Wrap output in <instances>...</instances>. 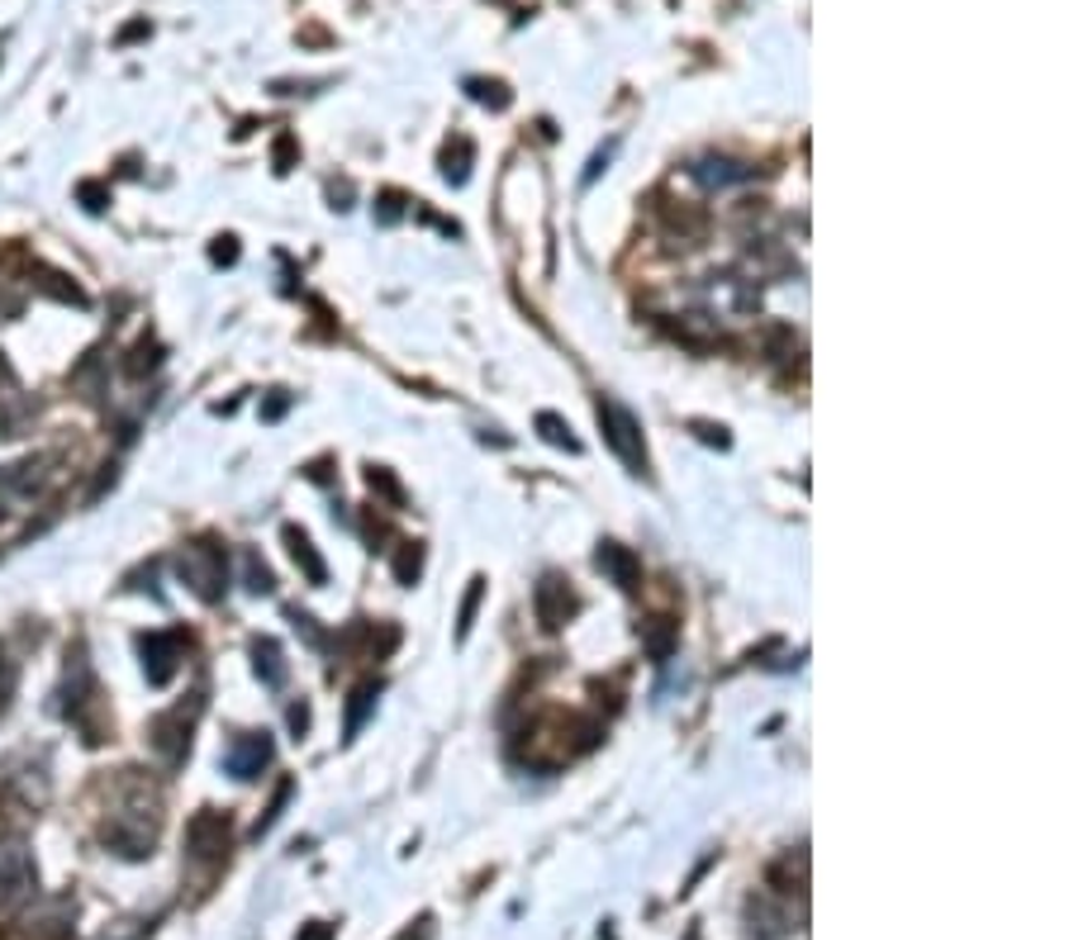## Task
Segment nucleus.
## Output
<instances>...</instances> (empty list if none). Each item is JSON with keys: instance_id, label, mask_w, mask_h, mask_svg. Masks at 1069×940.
Instances as JSON below:
<instances>
[{"instance_id": "f257e3e1", "label": "nucleus", "mask_w": 1069, "mask_h": 940, "mask_svg": "<svg viewBox=\"0 0 1069 940\" xmlns=\"http://www.w3.org/2000/svg\"><path fill=\"white\" fill-rule=\"evenodd\" d=\"M62 718L81 726V736L100 746L105 741V718H100V684L91 675V661L77 646L67 655V680H62Z\"/></svg>"}, {"instance_id": "f03ea898", "label": "nucleus", "mask_w": 1069, "mask_h": 940, "mask_svg": "<svg viewBox=\"0 0 1069 940\" xmlns=\"http://www.w3.org/2000/svg\"><path fill=\"white\" fill-rule=\"evenodd\" d=\"M200 708H205V699L190 694V703H176V708H167V713H157L148 722V746L157 751V760H163L167 770H176L190 755V732H195Z\"/></svg>"}, {"instance_id": "7ed1b4c3", "label": "nucleus", "mask_w": 1069, "mask_h": 940, "mask_svg": "<svg viewBox=\"0 0 1069 940\" xmlns=\"http://www.w3.org/2000/svg\"><path fill=\"white\" fill-rule=\"evenodd\" d=\"M176 571L190 584V594H200L205 603H219L228 590V552L214 542H190L176 556Z\"/></svg>"}, {"instance_id": "20e7f679", "label": "nucleus", "mask_w": 1069, "mask_h": 940, "mask_svg": "<svg viewBox=\"0 0 1069 940\" xmlns=\"http://www.w3.org/2000/svg\"><path fill=\"white\" fill-rule=\"evenodd\" d=\"M39 889V869L24 841H0V917L20 912Z\"/></svg>"}, {"instance_id": "39448f33", "label": "nucleus", "mask_w": 1069, "mask_h": 940, "mask_svg": "<svg viewBox=\"0 0 1069 940\" xmlns=\"http://www.w3.org/2000/svg\"><path fill=\"white\" fill-rule=\"evenodd\" d=\"M595 414H599V428H604V442L618 452V461L628 466L632 475L647 471V447H641V428H637V418L622 409L618 399H599L595 404Z\"/></svg>"}, {"instance_id": "423d86ee", "label": "nucleus", "mask_w": 1069, "mask_h": 940, "mask_svg": "<svg viewBox=\"0 0 1069 940\" xmlns=\"http://www.w3.org/2000/svg\"><path fill=\"white\" fill-rule=\"evenodd\" d=\"M143 651V675H148L153 689H163L176 680V670H182V651H186V636L182 632H148L138 642Z\"/></svg>"}, {"instance_id": "0eeeda50", "label": "nucleus", "mask_w": 1069, "mask_h": 940, "mask_svg": "<svg viewBox=\"0 0 1069 940\" xmlns=\"http://www.w3.org/2000/svg\"><path fill=\"white\" fill-rule=\"evenodd\" d=\"M532 613H538V623L547 632H557V627H566L570 617L580 613V598H576V590H570L561 575H542L538 590H532Z\"/></svg>"}, {"instance_id": "6e6552de", "label": "nucleus", "mask_w": 1069, "mask_h": 940, "mask_svg": "<svg viewBox=\"0 0 1069 940\" xmlns=\"http://www.w3.org/2000/svg\"><path fill=\"white\" fill-rule=\"evenodd\" d=\"M266 765H272V736H266V732H243V736L228 741L224 770L234 779H262Z\"/></svg>"}, {"instance_id": "1a4fd4ad", "label": "nucleus", "mask_w": 1069, "mask_h": 940, "mask_svg": "<svg viewBox=\"0 0 1069 940\" xmlns=\"http://www.w3.org/2000/svg\"><path fill=\"white\" fill-rule=\"evenodd\" d=\"M186 845L195 860H224L228 855V818L224 812H195L186 822Z\"/></svg>"}, {"instance_id": "9d476101", "label": "nucleus", "mask_w": 1069, "mask_h": 940, "mask_svg": "<svg viewBox=\"0 0 1069 940\" xmlns=\"http://www.w3.org/2000/svg\"><path fill=\"white\" fill-rule=\"evenodd\" d=\"M595 565L618 584V590H628V594L641 584V565H637V556L628 552V546H618V542H604V546H599V556H595Z\"/></svg>"}, {"instance_id": "9b49d317", "label": "nucleus", "mask_w": 1069, "mask_h": 940, "mask_svg": "<svg viewBox=\"0 0 1069 940\" xmlns=\"http://www.w3.org/2000/svg\"><path fill=\"white\" fill-rule=\"evenodd\" d=\"M48 466H52V456L14 461V466L0 471V489H10V494H39V489L48 485Z\"/></svg>"}, {"instance_id": "f8f14e48", "label": "nucleus", "mask_w": 1069, "mask_h": 940, "mask_svg": "<svg viewBox=\"0 0 1069 940\" xmlns=\"http://www.w3.org/2000/svg\"><path fill=\"white\" fill-rule=\"evenodd\" d=\"M637 636H641V646H647L651 661L666 665L675 655V642H680V623H670V617H647V623L637 627Z\"/></svg>"}, {"instance_id": "ddd939ff", "label": "nucleus", "mask_w": 1069, "mask_h": 940, "mask_svg": "<svg viewBox=\"0 0 1069 940\" xmlns=\"http://www.w3.org/2000/svg\"><path fill=\"white\" fill-rule=\"evenodd\" d=\"M694 181H704L708 190H723L733 181H752V167L746 162H733V157H704V162H694Z\"/></svg>"}, {"instance_id": "4468645a", "label": "nucleus", "mask_w": 1069, "mask_h": 940, "mask_svg": "<svg viewBox=\"0 0 1069 940\" xmlns=\"http://www.w3.org/2000/svg\"><path fill=\"white\" fill-rule=\"evenodd\" d=\"M29 280H33V290H43V295H52V299H62V305H77V309H86V295H81V286H71V280H67L62 271H52V266L33 261V266H29Z\"/></svg>"}, {"instance_id": "2eb2a0df", "label": "nucleus", "mask_w": 1069, "mask_h": 940, "mask_svg": "<svg viewBox=\"0 0 1069 940\" xmlns=\"http://www.w3.org/2000/svg\"><path fill=\"white\" fill-rule=\"evenodd\" d=\"M253 665H257V680L266 689H281L285 675H291V665H285V651L272 642V636H257L253 642Z\"/></svg>"}, {"instance_id": "dca6fc26", "label": "nucleus", "mask_w": 1069, "mask_h": 940, "mask_svg": "<svg viewBox=\"0 0 1069 940\" xmlns=\"http://www.w3.org/2000/svg\"><path fill=\"white\" fill-rule=\"evenodd\" d=\"M285 546H291V556H295V565H300V571H305V580H310V584H324V580H328V565H324V556L314 552V542H310L300 527H285Z\"/></svg>"}, {"instance_id": "f3484780", "label": "nucleus", "mask_w": 1069, "mask_h": 940, "mask_svg": "<svg viewBox=\"0 0 1069 940\" xmlns=\"http://www.w3.org/2000/svg\"><path fill=\"white\" fill-rule=\"evenodd\" d=\"M471 162H475V148H471V138H452L448 152H442V176H448L452 186H467V176H471Z\"/></svg>"}, {"instance_id": "a211bd4d", "label": "nucleus", "mask_w": 1069, "mask_h": 940, "mask_svg": "<svg viewBox=\"0 0 1069 940\" xmlns=\"http://www.w3.org/2000/svg\"><path fill=\"white\" fill-rule=\"evenodd\" d=\"M376 699H381V680H366V684H356V689H352V703H347V736L362 732V722H366L371 708H376Z\"/></svg>"}, {"instance_id": "6ab92c4d", "label": "nucleus", "mask_w": 1069, "mask_h": 940, "mask_svg": "<svg viewBox=\"0 0 1069 940\" xmlns=\"http://www.w3.org/2000/svg\"><path fill=\"white\" fill-rule=\"evenodd\" d=\"M538 433H542V442H551V447L580 452V437H570V423L561 414H538Z\"/></svg>"}, {"instance_id": "aec40b11", "label": "nucleus", "mask_w": 1069, "mask_h": 940, "mask_svg": "<svg viewBox=\"0 0 1069 940\" xmlns=\"http://www.w3.org/2000/svg\"><path fill=\"white\" fill-rule=\"evenodd\" d=\"M480 598H486V580H471V590H467V598H461V613H457V642H467L471 636V627H475V608H480Z\"/></svg>"}, {"instance_id": "412c9836", "label": "nucleus", "mask_w": 1069, "mask_h": 940, "mask_svg": "<svg viewBox=\"0 0 1069 940\" xmlns=\"http://www.w3.org/2000/svg\"><path fill=\"white\" fill-rule=\"evenodd\" d=\"M423 575V546L419 542H400V552H395V580L400 584H414Z\"/></svg>"}, {"instance_id": "4be33fe9", "label": "nucleus", "mask_w": 1069, "mask_h": 940, "mask_svg": "<svg viewBox=\"0 0 1069 940\" xmlns=\"http://www.w3.org/2000/svg\"><path fill=\"white\" fill-rule=\"evenodd\" d=\"M291 793H295V779H281V784H276V798L266 803V812H262L257 827H253V837H266V831H272V827L281 822V808L291 803Z\"/></svg>"}, {"instance_id": "5701e85b", "label": "nucleus", "mask_w": 1069, "mask_h": 940, "mask_svg": "<svg viewBox=\"0 0 1069 940\" xmlns=\"http://www.w3.org/2000/svg\"><path fill=\"white\" fill-rule=\"evenodd\" d=\"M467 91H471V100H480V105H490V110H509V86L504 81H467Z\"/></svg>"}, {"instance_id": "b1692460", "label": "nucleus", "mask_w": 1069, "mask_h": 940, "mask_svg": "<svg viewBox=\"0 0 1069 940\" xmlns=\"http://www.w3.org/2000/svg\"><path fill=\"white\" fill-rule=\"evenodd\" d=\"M157 366H163V347H157V343H138V347L129 352V362H124V370H129L134 380H143V376H148V370H157Z\"/></svg>"}, {"instance_id": "393cba45", "label": "nucleus", "mask_w": 1069, "mask_h": 940, "mask_svg": "<svg viewBox=\"0 0 1069 940\" xmlns=\"http://www.w3.org/2000/svg\"><path fill=\"white\" fill-rule=\"evenodd\" d=\"M366 481H371V494H381V499H385L390 508H404V489H400V481H395L390 471L371 466V471H366Z\"/></svg>"}, {"instance_id": "a878e982", "label": "nucleus", "mask_w": 1069, "mask_h": 940, "mask_svg": "<svg viewBox=\"0 0 1069 940\" xmlns=\"http://www.w3.org/2000/svg\"><path fill=\"white\" fill-rule=\"evenodd\" d=\"M14 684H20V670H14V661L6 651H0V718L10 713V699H14Z\"/></svg>"}, {"instance_id": "bb28decb", "label": "nucleus", "mask_w": 1069, "mask_h": 940, "mask_svg": "<svg viewBox=\"0 0 1069 940\" xmlns=\"http://www.w3.org/2000/svg\"><path fill=\"white\" fill-rule=\"evenodd\" d=\"M689 428H694V437H699V442H708V447H723V452L733 447V437H727L723 423H704V418H694Z\"/></svg>"}, {"instance_id": "cd10ccee", "label": "nucleus", "mask_w": 1069, "mask_h": 940, "mask_svg": "<svg viewBox=\"0 0 1069 940\" xmlns=\"http://www.w3.org/2000/svg\"><path fill=\"white\" fill-rule=\"evenodd\" d=\"M247 590L253 594H272L276 590V580H272V571L257 561V556H247Z\"/></svg>"}, {"instance_id": "c85d7f7f", "label": "nucleus", "mask_w": 1069, "mask_h": 940, "mask_svg": "<svg viewBox=\"0 0 1069 940\" xmlns=\"http://www.w3.org/2000/svg\"><path fill=\"white\" fill-rule=\"evenodd\" d=\"M77 195H81V205L91 209V215H100V209L110 205V190H105L100 181H81V186H77Z\"/></svg>"}, {"instance_id": "c756f323", "label": "nucleus", "mask_w": 1069, "mask_h": 940, "mask_svg": "<svg viewBox=\"0 0 1069 940\" xmlns=\"http://www.w3.org/2000/svg\"><path fill=\"white\" fill-rule=\"evenodd\" d=\"M272 162H276V171H291V162H295V138H291V133H281V138H276Z\"/></svg>"}, {"instance_id": "7c9ffc66", "label": "nucleus", "mask_w": 1069, "mask_h": 940, "mask_svg": "<svg viewBox=\"0 0 1069 940\" xmlns=\"http://www.w3.org/2000/svg\"><path fill=\"white\" fill-rule=\"evenodd\" d=\"M400 205H404V200H400V195H395V190H385V195H381V209H376V219H381V224H395V219L404 215V209H400Z\"/></svg>"}, {"instance_id": "2f4dec72", "label": "nucleus", "mask_w": 1069, "mask_h": 940, "mask_svg": "<svg viewBox=\"0 0 1069 940\" xmlns=\"http://www.w3.org/2000/svg\"><path fill=\"white\" fill-rule=\"evenodd\" d=\"M609 157H614V144H609V148H599V152H595V162H590V171H585V186H590V181H595V176H599L604 167H609Z\"/></svg>"}, {"instance_id": "473e14b6", "label": "nucleus", "mask_w": 1069, "mask_h": 940, "mask_svg": "<svg viewBox=\"0 0 1069 940\" xmlns=\"http://www.w3.org/2000/svg\"><path fill=\"white\" fill-rule=\"evenodd\" d=\"M305 726H310V708H305V703H295V708H291V732H295V736H305Z\"/></svg>"}, {"instance_id": "72a5a7b5", "label": "nucleus", "mask_w": 1069, "mask_h": 940, "mask_svg": "<svg viewBox=\"0 0 1069 940\" xmlns=\"http://www.w3.org/2000/svg\"><path fill=\"white\" fill-rule=\"evenodd\" d=\"M214 261H238L234 238H219V243H214Z\"/></svg>"}, {"instance_id": "f704fd0d", "label": "nucleus", "mask_w": 1069, "mask_h": 940, "mask_svg": "<svg viewBox=\"0 0 1069 940\" xmlns=\"http://www.w3.org/2000/svg\"><path fill=\"white\" fill-rule=\"evenodd\" d=\"M143 33H148V20H138V24L124 29V33H119V43H134V39H143Z\"/></svg>"}, {"instance_id": "c9c22d12", "label": "nucleus", "mask_w": 1069, "mask_h": 940, "mask_svg": "<svg viewBox=\"0 0 1069 940\" xmlns=\"http://www.w3.org/2000/svg\"><path fill=\"white\" fill-rule=\"evenodd\" d=\"M300 940H333V927H324V921H314V927L300 936Z\"/></svg>"}]
</instances>
